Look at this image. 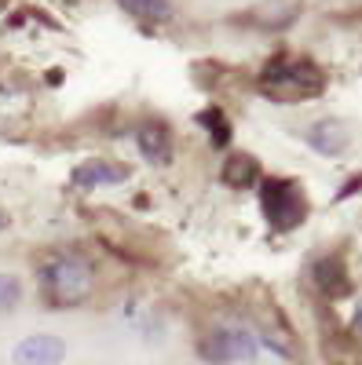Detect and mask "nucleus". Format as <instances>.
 <instances>
[{"label":"nucleus","instance_id":"7","mask_svg":"<svg viewBox=\"0 0 362 365\" xmlns=\"http://www.w3.org/2000/svg\"><path fill=\"white\" fill-rule=\"evenodd\" d=\"M308 143L318 150V154H341V150L348 146V125L344 120H337V117H326V120H318V125H311L308 128Z\"/></svg>","mask_w":362,"mask_h":365},{"label":"nucleus","instance_id":"3","mask_svg":"<svg viewBox=\"0 0 362 365\" xmlns=\"http://www.w3.org/2000/svg\"><path fill=\"white\" fill-rule=\"evenodd\" d=\"M201 354L208 361H220V365H238V361H253L260 354V344L246 325L231 322V325H216L208 332L201 344Z\"/></svg>","mask_w":362,"mask_h":365},{"label":"nucleus","instance_id":"10","mask_svg":"<svg viewBox=\"0 0 362 365\" xmlns=\"http://www.w3.org/2000/svg\"><path fill=\"white\" fill-rule=\"evenodd\" d=\"M139 146H143V154L150 158V161H169V132L161 128V125H146L143 132H139Z\"/></svg>","mask_w":362,"mask_h":365},{"label":"nucleus","instance_id":"4","mask_svg":"<svg viewBox=\"0 0 362 365\" xmlns=\"http://www.w3.org/2000/svg\"><path fill=\"white\" fill-rule=\"evenodd\" d=\"M44 282L59 303H81L88 296V289H92V267L81 256H59L48 263Z\"/></svg>","mask_w":362,"mask_h":365},{"label":"nucleus","instance_id":"11","mask_svg":"<svg viewBox=\"0 0 362 365\" xmlns=\"http://www.w3.org/2000/svg\"><path fill=\"white\" fill-rule=\"evenodd\" d=\"M117 4L125 8L129 15L146 19V22H161V19L172 15V4H169V0H117Z\"/></svg>","mask_w":362,"mask_h":365},{"label":"nucleus","instance_id":"12","mask_svg":"<svg viewBox=\"0 0 362 365\" xmlns=\"http://www.w3.org/2000/svg\"><path fill=\"white\" fill-rule=\"evenodd\" d=\"M198 120H201L208 132H213L216 146H227V143H231V128H227V120H223L220 110H205V113H198Z\"/></svg>","mask_w":362,"mask_h":365},{"label":"nucleus","instance_id":"9","mask_svg":"<svg viewBox=\"0 0 362 365\" xmlns=\"http://www.w3.org/2000/svg\"><path fill=\"white\" fill-rule=\"evenodd\" d=\"M256 175H260V165L249 154H234L223 165V179L231 182V187H249V182H256Z\"/></svg>","mask_w":362,"mask_h":365},{"label":"nucleus","instance_id":"2","mask_svg":"<svg viewBox=\"0 0 362 365\" xmlns=\"http://www.w3.org/2000/svg\"><path fill=\"white\" fill-rule=\"evenodd\" d=\"M263 216L275 230H293L308 220V197L293 179H263L260 187Z\"/></svg>","mask_w":362,"mask_h":365},{"label":"nucleus","instance_id":"14","mask_svg":"<svg viewBox=\"0 0 362 365\" xmlns=\"http://www.w3.org/2000/svg\"><path fill=\"white\" fill-rule=\"evenodd\" d=\"M351 325H355V332L362 336V299L355 303V311H351Z\"/></svg>","mask_w":362,"mask_h":365},{"label":"nucleus","instance_id":"5","mask_svg":"<svg viewBox=\"0 0 362 365\" xmlns=\"http://www.w3.org/2000/svg\"><path fill=\"white\" fill-rule=\"evenodd\" d=\"M66 358V344L51 336V332H34L15 344L11 351V365H63Z\"/></svg>","mask_w":362,"mask_h":365},{"label":"nucleus","instance_id":"13","mask_svg":"<svg viewBox=\"0 0 362 365\" xmlns=\"http://www.w3.org/2000/svg\"><path fill=\"white\" fill-rule=\"evenodd\" d=\"M19 299H22V282L15 278V274L0 270V311H11Z\"/></svg>","mask_w":362,"mask_h":365},{"label":"nucleus","instance_id":"1","mask_svg":"<svg viewBox=\"0 0 362 365\" xmlns=\"http://www.w3.org/2000/svg\"><path fill=\"white\" fill-rule=\"evenodd\" d=\"M260 84H263L267 96H275V99H308V96H318V91L326 88V77L311 58L282 55L267 66Z\"/></svg>","mask_w":362,"mask_h":365},{"label":"nucleus","instance_id":"8","mask_svg":"<svg viewBox=\"0 0 362 365\" xmlns=\"http://www.w3.org/2000/svg\"><path fill=\"white\" fill-rule=\"evenodd\" d=\"M315 282H318L329 296H341V292L348 289L344 263H341V259H318V267H315Z\"/></svg>","mask_w":362,"mask_h":365},{"label":"nucleus","instance_id":"6","mask_svg":"<svg viewBox=\"0 0 362 365\" xmlns=\"http://www.w3.org/2000/svg\"><path fill=\"white\" fill-rule=\"evenodd\" d=\"M125 165H114V161H84L74 168V182L77 187H114V182H125Z\"/></svg>","mask_w":362,"mask_h":365}]
</instances>
